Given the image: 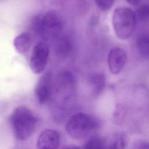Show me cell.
Listing matches in <instances>:
<instances>
[{
  "mask_svg": "<svg viewBox=\"0 0 149 149\" xmlns=\"http://www.w3.org/2000/svg\"><path fill=\"white\" fill-rule=\"evenodd\" d=\"M37 122L32 112L25 107H19L12 112L10 122L16 138L23 141L33 133Z\"/></svg>",
  "mask_w": 149,
  "mask_h": 149,
  "instance_id": "cell-1",
  "label": "cell"
},
{
  "mask_svg": "<svg viewBox=\"0 0 149 149\" xmlns=\"http://www.w3.org/2000/svg\"><path fill=\"white\" fill-rule=\"evenodd\" d=\"M136 21V14L131 9L116 8L112 15V26L116 36L120 40L129 38L135 29Z\"/></svg>",
  "mask_w": 149,
  "mask_h": 149,
  "instance_id": "cell-2",
  "label": "cell"
},
{
  "mask_svg": "<svg viewBox=\"0 0 149 149\" xmlns=\"http://www.w3.org/2000/svg\"><path fill=\"white\" fill-rule=\"evenodd\" d=\"M33 26L38 35L47 38L59 34L62 29L63 20L58 12L51 10L37 17Z\"/></svg>",
  "mask_w": 149,
  "mask_h": 149,
  "instance_id": "cell-3",
  "label": "cell"
},
{
  "mask_svg": "<svg viewBox=\"0 0 149 149\" xmlns=\"http://www.w3.org/2000/svg\"><path fill=\"white\" fill-rule=\"evenodd\" d=\"M96 127L97 122L93 117L79 112L69 118L66 125V131L72 138L79 140L86 137Z\"/></svg>",
  "mask_w": 149,
  "mask_h": 149,
  "instance_id": "cell-4",
  "label": "cell"
},
{
  "mask_svg": "<svg viewBox=\"0 0 149 149\" xmlns=\"http://www.w3.org/2000/svg\"><path fill=\"white\" fill-rule=\"evenodd\" d=\"M48 45L44 41L37 43L34 47L31 55L30 66L36 74L41 73L46 68L49 58Z\"/></svg>",
  "mask_w": 149,
  "mask_h": 149,
  "instance_id": "cell-5",
  "label": "cell"
},
{
  "mask_svg": "<svg viewBox=\"0 0 149 149\" xmlns=\"http://www.w3.org/2000/svg\"><path fill=\"white\" fill-rule=\"evenodd\" d=\"M52 94V76L49 72L39 79L35 88V95L40 104H45L51 98Z\"/></svg>",
  "mask_w": 149,
  "mask_h": 149,
  "instance_id": "cell-6",
  "label": "cell"
},
{
  "mask_svg": "<svg viewBox=\"0 0 149 149\" xmlns=\"http://www.w3.org/2000/svg\"><path fill=\"white\" fill-rule=\"evenodd\" d=\"M127 60V54L122 48H112L108 54V64L110 72L117 74L123 69Z\"/></svg>",
  "mask_w": 149,
  "mask_h": 149,
  "instance_id": "cell-7",
  "label": "cell"
},
{
  "mask_svg": "<svg viewBox=\"0 0 149 149\" xmlns=\"http://www.w3.org/2000/svg\"><path fill=\"white\" fill-rule=\"evenodd\" d=\"M59 133L52 129L44 130L40 134L37 141L38 148H56L59 144Z\"/></svg>",
  "mask_w": 149,
  "mask_h": 149,
  "instance_id": "cell-8",
  "label": "cell"
},
{
  "mask_svg": "<svg viewBox=\"0 0 149 149\" xmlns=\"http://www.w3.org/2000/svg\"><path fill=\"white\" fill-rule=\"evenodd\" d=\"M33 38L29 32H24L16 37L13 41V45L16 50L20 54H24L30 49Z\"/></svg>",
  "mask_w": 149,
  "mask_h": 149,
  "instance_id": "cell-9",
  "label": "cell"
},
{
  "mask_svg": "<svg viewBox=\"0 0 149 149\" xmlns=\"http://www.w3.org/2000/svg\"><path fill=\"white\" fill-rule=\"evenodd\" d=\"M90 83L95 94L100 93L105 84V78L103 74H95L90 78Z\"/></svg>",
  "mask_w": 149,
  "mask_h": 149,
  "instance_id": "cell-10",
  "label": "cell"
},
{
  "mask_svg": "<svg viewBox=\"0 0 149 149\" xmlns=\"http://www.w3.org/2000/svg\"><path fill=\"white\" fill-rule=\"evenodd\" d=\"M137 48L141 55L144 57L149 56V36L143 34L137 39Z\"/></svg>",
  "mask_w": 149,
  "mask_h": 149,
  "instance_id": "cell-11",
  "label": "cell"
},
{
  "mask_svg": "<svg viewBox=\"0 0 149 149\" xmlns=\"http://www.w3.org/2000/svg\"><path fill=\"white\" fill-rule=\"evenodd\" d=\"M127 144V139L125 134L122 133H117L114 135L109 144V147L111 148H123Z\"/></svg>",
  "mask_w": 149,
  "mask_h": 149,
  "instance_id": "cell-12",
  "label": "cell"
},
{
  "mask_svg": "<svg viewBox=\"0 0 149 149\" xmlns=\"http://www.w3.org/2000/svg\"><path fill=\"white\" fill-rule=\"evenodd\" d=\"M107 142L103 138L94 136L90 138L84 144V148H105Z\"/></svg>",
  "mask_w": 149,
  "mask_h": 149,
  "instance_id": "cell-13",
  "label": "cell"
},
{
  "mask_svg": "<svg viewBox=\"0 0 149 149\" xmlns=\"http://www.w3.org/2000/svg\"><path fill=\"white\" fill-rule=\"evenodd\" d=\"M137 16L142 19L146 20L149 19V4L145 3L141 5L137 10Z\"/></svg>",
  "mask_w": 149,
  "mask_h": 149,
  "instance_id": "cell-14",
  "label": "cell"
},
{
  "mask_svg": "<svg viewBox=\"0 0 149 149\" xmlns=\"http://www.w3.org/2000/svg\"><path fill=\"white\" fill-rule=\"evenodd\" d=\"M97 7L102 11H107L112 6L114 0H94Z\"/></svg>",
  "mask_w": 149,
  "mask_h": 149,
  "instance_id": "cell-15",
  "label": "cell"
},
{
  "mask_svg": "<svg viewBox=\"0 0 149 149\" xmlns=\"http://www.w3.org/2000/svg\"><path fill=\"white\" fill-rule=\"evenodd\" d=\"M136 147L137 148H149V143L148 142H140L136 144Z\"/></svg>",
  "mask_w": 149,
  "mask_h": 149,
  "instance_id": "cell-16",
  "label": "cell"
},
{
  "mask_svg": "<svg viewBox=\"0 0 149 149\" xmlns=\"http://www.w3.org/2000/svg\"><path fill=\"white\" fill-rule=\"evenodd\" d=\"M128 3L132 5H137L140 4L141 0H125Z\"/></svg>",
  "mask_w": 149,
  "mask_h": 149,
  "instance_id": "cell-17",
  "label": "cell"
}]
</instances>
